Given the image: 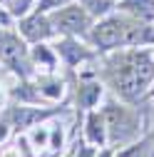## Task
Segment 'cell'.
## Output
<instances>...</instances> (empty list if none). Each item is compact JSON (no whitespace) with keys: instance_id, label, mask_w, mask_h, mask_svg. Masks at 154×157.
Instances as JSON below:
<instances>
[{"instance_id":"obj_19","label":"cell","mask_w":154,"mask_h":157,"mask_svg":"<svg viewBox=\"0 0 154 157\" xmlns=\"http://www.w3.org/2000/svg\"><path fill=\"white\" fill-rule=\"evenodd\" d=\"M5 135H8V130H5V125H0V140H3Z\"/></svg>"},{"instance_id":"obj_14","label":"cell","mask_w":154,"mask_h":157,"mask_svg":"<svg viewBox=\"0 0 154 157\" xmlns=\"http://www.w3.org/2000/svg\"><path fill=\"white\" fill-rule=\"evenodd\" d=\"M82 8H85L87 13L100 15V13H107V10H109V3H107V0H82Z\"/></svg>"},{"instance_id":"obj_17","label":"cell","mask_w":154,"mask_h":157,"mask_svg":"<svg viewBox=\"0 0 154 157\" xmlns=\"http://www.w3.org/2000/svg\"><path fill=\"white\" fill-rule=\"evenodd\" d=\"M80 157H94V150L92 147H82L80 150Z\"/></svg>"},{"instance_id":"obj_9","label":"cell","mask_w":154,"mask_h":157,"mask_svg":"<svg viewBox=\"0 0 154 157\" xmlns=\"http://www.w3.org/2000/svg\"><path fill=\"white\" fill-rule=\"evenodd\" d=\"M122 8H127L134 15H139L142 20H149V17L154 15V0H127Z\"/></svg>"},{"instance_id":"obj_12","label":"cell","mask_w":154,"mask_h":157,"mask_svg":"<svg viewBox=\"0 0 154 157\" xmlns=\"http://www.w3.org/2000/svg\"><path fill=\"white\" fill-rule=\"evenodd\" d=\"M37 87H40V95H47V97H60L62 95V85L57 80H40Z\"/></svg>"},{"instance_id":"obj_4","label":"cell","mask_w":154,"mask_h":157,"mask_svg":"<svg viewBox=\"0 0 154 157\" xmlns=\"http://www.w3.org/2000/svg\"><path fill=\"white\" fill-rule=\"evenodd\" d=\"M124 37H127V23L119 20V17H107V20L92 28V43L102 50L124 45Z\"/></svg>"},{"instance_id":"obj_13","label":"cell","mask_w":154,"mask_h":157,"mask_svg":"<svg viewBox=\"0 0 154 157\" xmlns=\"http://www.w3.org/2000/svg\"><path fill=\"white\" fill-rule=\"evenodd\" d=\"M5 8H8V13H13V15H25L28 13V8H30V0H0Z\"/></svg>"},{"instance_id":"obj_6","label":"cell","mask_w":154,"mask_h":157,"mask_svg":"<svg viewBox=\"0 0 154 157\" xmlns=\"http://www.w3.org/2000/svg\"><path fill=\"white\" fill-rule=\"evenodd\" d=\"M20 33L28 37L30 43H40V40H45V37H50V35H52L50 17H45V15H40V13L25 17V20L20 23Z\"/></svg>"},{"instance_id":"obj_7","label":"cell","mask_w":154,"mask_h":157,"mask_svg":"<svg viewBox=\"0 0 154 157\" xmlns=\"http://www.w3.org/2000/svg\"><path fill=\"white\" fill-rule=\"evenodd\" d=\"M105 115H97V112H92L87 117V137H90V142L94 145H102L105 142Z\"/></svg>"},{"instance_id":"obj_8","label":"cell","mask_w":154,"mask_h":157,"mask_svg":"<svg viewBox=\"0 0 154 157\" xmlns=\"http://www.w3.org/2000/svg\"><path fill=\"white\" fill-rule=\"evenodd\" d=\"M47 112H37V110H30V107H15L10 112V120L15 122V127H30V122L35 120H42Z\"/></svg>"},{"instance_id":"obj_1","label":"cell","mask_w":154,"mask_h":157,"mask_svg":"<svg viewBox=\"0 0 154 157\" xmlns=\"http://www.w3.org/2000/svg\"><path fill=\"white\" fill-rule=\"evenodd\" d=\"M152 80H154V60L149 57V52H134L124 60L119 75L114 77V90L124 100H137Z\"/></svg>"},{"instance_id":"obj_10","label":"cell","mask_w":154,"mask_h":157,"mask_svg":"<svg viewBox=\"0 0 154 157\" xmlns=\"http://www.w3.org/2000/svg\"><path fill=\"white\" fill-rule=\"evenodd\" d=\"M100 92H102V87L100 85H82L80 87V102H82V107H92L94 102L100 100Z\"/></svg>"},{"instance_id":"obj_15","label":"cell","mask_w":154,"mask_h":157,"mask_svg":"<svg viewBox=\"0 0 154 157\" xmlns=\"http://www.w3.org/2000/svg\"><path fill=\"white\" fill-rule=\"evenodd\" d=\"M35 60H37V63L42 60L45 65H52V55H50V50H47L45 45H40V48L35 50Z\"/></svg>"},{"instance_id":"obj_2","label":"cell","mask_w":154,"mask_h":157,"mask_svg":"<svg viewBox=\"0 0 154 157\" xmlns=\"http://www.w3.org/2000/svg\"><path fill=\"white\" fill-rule=\"evenodd\" d=\"M50 25L65 35H82L90 25V15L82 5H67L50 15Z\"/></svg>"},{"instance_id":"obj_16","label":"cell","mask_w":154,"mask_h":157,"mask_svg":"<svg viewBox=\"0 0 154 157\" xmlns=\"http://www.w3.org/2000/svg\"><path fill=\"white\" fill-rule=\"evenodd\" d=\"M139 150H142V147H132V150H127V152H122L119 157H139Z\"/></svg>"},{"instance_id":"obj_3","label":"cell","mask_w":154,"mask_h":157,"mask_svg":"<svg viewBox=\"0 0 154 157\" xmlns=\"http://www.w3.org/2000/svg\"><path fill=\"white\" fill-rule=\"evenodd\" d=\"M0 60L8 67H13L15 72H20L23 77L30 75L28 63H25V45L20 43V37H15L13 33L0 28Z\"/></svg>"},{"instance_id":"obj_11","label":"cell","mask_w":154,"mask_h":157,"mask_svg":"<svg viewBox=\"0 0 154 157\" xmlns=\"http://www.w3.org/2000/svg\"><path fill=\"white\" fill-rule=\"evenodd\" d=\"M60 52L67 57V63H77V60H82V57H87V52L85 50H80V45H75L72 40H65L62 45H60Z\"/></svg>"},{"instance_id":"obj_5","label":"cell","mask_w":154,"mask_h":157,"mask_svg":"<svg viewBox=\"0 0 154 157\" xmlns=\"http://www.w3.org/2000/svg\"><path fill=\"white\" fill-rule=\"evenodd\" d=\"M105 125L112 132V142L127 140L129 135H134V120H132V115L124 107H117V105H109L105 110Z\"/></svg>"},{"instance_id":"obj_18","label":"cell","mask_w":154,"mask_h":157,"mask_svg":"<svg viewBox=\"0 0 154 157\" xmlns=\"http://www.w3.org/2000/svg\"><path fill=\"white\" fill-rule=\"evenodd\" d=\"M10 23V17H8V13L3 10V8H0V25H8Z\"/></svg>"}]
</instances>
